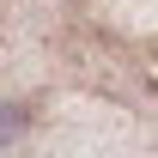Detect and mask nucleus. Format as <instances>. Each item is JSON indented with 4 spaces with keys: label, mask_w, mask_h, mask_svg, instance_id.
Returning a JSON list of instances; mask_svg holds the SVG:
<instances>
[{
    "label": "nucleus",
    "mask_w": 158,
    "mask_h": 158,
    "mask_svg": "<svg viewBox=\"0 0 158 158\" xmlns=\"http://www.w3.org/2000/svg\"><path fill=\"white\" fill-rule=\"evenodd\" d=\"M19 128H24V110L19 103H0V140H12Z\"/></svg>",
    "instance_id": "1"
}]
</instances>
